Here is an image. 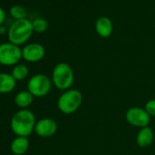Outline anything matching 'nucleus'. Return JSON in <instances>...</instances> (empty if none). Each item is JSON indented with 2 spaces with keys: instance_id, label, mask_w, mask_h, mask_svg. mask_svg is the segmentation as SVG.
<instances>
[{
  "instance_id": "obj_14",
  "label": "nucleus",
  "mask_w": 155,
  "mask_h": 155,
  "mask_svg": "<svg viewBox=\"0 0 155 155\" xmlns=\"http://www.w3.org/2000/svg\"><path fill=\"white\" fill-rule=\"evenodd\" d=\"M34 96L28 91H22L18 92L16 97H15V103L18 107L21 108L22 110L29 107L33 101H34Z\"/></svg>"
},
{
  "instance_id": "obj_9",
  "label": "nucleus",
  "mask_w": 155,
  "mask_h": 155,
  "mask_svg": "<svg viewBox=\"0 0 155 155\" xmlns=\"http://www.w3.org/2000/svg\"><path fill=\"white\" fill-rule=\"evenodd\" d=\"M58 130V124L56 120L51 118H43L37 121L35 126V132L42 138H48L53 136Z\"/></svg>"
},
{
  "instance_id": "obj_2",
  "label": "nucleus",
  "mask_w": 155,
  "mask_h": 155,
  "mask_svg": "<svg viewBox=\"0 0 155 155\" xmlns=\"http://www.w3.org/2000/svg\"><path fill=\"white\" fill-rule=\"evenodd\" d=\"M75 80L72 68L66 62L58 63L52 70L51 81L53 85L59 91H65L71 89Z\"/></svg>"
},
{
  "instance_id": "obj_6",
  "label": "nucleus",
  "mask_w": 155,
  "mask_h": 155,
  "mask_svg": "<svg viewBox=\"0 0 155 155\" xmlns=\"http://www.w3.org/2000/svg\"><path fill=\"white\" fill-rule=\"evenodd\" d=\"M22 58V48L10 42L0 44V64L4 66H16Z\"/></svg>"
},
{
  "instance_id": "obj_1",
  "label": "nucleus",
  "mask_w": 155,
  "mask_h": 155,
  "mask_svg": "<svg viewBox=\"0 0 155 155\" xmlns=\"http://www.w3.org/2000/svg\"><path fill=\"white\" fill-rule=\"evenodd\" d=\"M36 117L31 110L27 109L16 112L10 122L12 131L20 137H28L34 130L36 126Z\"/></svg>"
},
{
  "instance_id": "obj_8",
  "label": "nucleus",
  "mask_w": 155,
  "mask_h": 155,
  "mask_svg": "<svg viewBox=\"0 0 155 155\" xmlns=\"http://www.w3.org/2000/svg\"><path fill=\"white\" fill-rule=\"evenodd\" d=\"M45 48L39 43H30L22 48V58L31 63L38 62L45 57Z\"/></svg>"
},
{
  "instance_id": "obj_16",
  "label": "nucleus",
  "mask_w": 155,
  "mask_h": 155,
  "mask_svg": "<svg viewBox=\"0 0 155 155\" xmlns=\"http://www.w3.org/2000/svg\"><path fill=\"white\" fill-rule=\"evenodd\" d=\"M10 16L15 19V20H19V19H24L27 18L28 11L27 9L19 5H15L10 8L9 9Z\"/></svg>"
},
{
  "instance_id": "obj_19",
  "label": "nucleus",
  "mask_w": 155,
  "mask_h": 155,
  "mask_svg": "<svg viewBox=\"0 0 155 155\" xmlns=\"http://www.w3.org/2000/svg\"><path fill=\"white\" fill-rule=\"evenodd\" d=\"M5 20H6V12L2 8H0V27L3 25Z\"/></svg>"
},
{
  "instance_id": "obj_17",
  "label": "nucleus",
  "mask_w": 155,
  "mask_h": 155,
  "mask_svg": "<svg viewBox=\"0 0 155 155\" xmlns=\"http://www.w3.org/2000/svg\"><path fill=\"white\" fill-rule=\"evenodd\" d=\"M32 27H33V30L36 33H43L45 32L48 28V23L46 19L38 18H36L35 20L32 21Z\"/></svg>"
},
{
  "instance_id": "obj_7",
  "label": "nucleus",
  "mask_w": 155,
  "mask_h": 155,
  "mask_svg": "<svg viewBox=\"0 0 155 155\" xmlns=\"http://www.w3.org/2000/svg\"><path fill=\"white\" fill-rule=\"evenodd\" d=\"M125 119L130 125L140 129L149 126L150 121V116L147 113L144 108L136 106L128 109L125 113Z\"/></svg>"
},
{
  "instance_id": "obj_11",
  "label": "nucleus",
  "mask_w": 155,
  "mask_h": 155,
  "mask_svg": "<svg viewBox=\"0 0 155 155\" xmlns=\"http://www.w3.org/2000/svg\"><path fill=\"white\" fill-rule=\"evenodd\" d=\"M154 132L149 126L140 129L136 136V143L140 148H147L153 142Z\"/></svg>"
},
{
  "instance_id": "obj_13",
  "label": "nucleus",
  "mask_w": 155,
  "mask_h": 155,
  "mask_svg": "<svg viewBox=\"0 0 155 155\" xmlns=\"http://www.w3.org/2000/svg\"><path fill=\"white\" fill-rule=\"evenodd\" d=\"M17 85V81L11 74L1 72L0 73V93L5 94L11 92Z\"/></svg>"
},
{
  "instance_id": "obj_3",
  "label": "nucleus",
  "mask_w": 155,
  "mask_h": 155,
  "mask_svg": "<svg viewBox=\"0 0 155 155\" xmlns=\"http://www.w3.org/2000/svg\"><path fill=\"white\" fill-rule=\"evenodd\" d=\"M34 33L32 21L24 18L15 20L8 28V37L10 43L17 46L25 44Z\"/></svg>"
},
{
  "instance_id": "obj_20",
  "label": "nucleus",
  "mask_w": 155,
  "mask_h": 155,
  "mask_svg": "<svg viewBox=\"0 0 155 155\" xmlns=\"http://www.w3.org/2000/svg\"><path fill=\"white\" fill-rule=\"evenodd\" d=\"M0 35H1V34H0Z\"/></svg>"
},
{
  "instance_id": "obj_5",
  "label": "nucleus",
  "mask_w": 155,
  "mask_h": 155,
  "mask_svg": "<svg viewBox=\"0 0 155 155\" xmlns=\"http://www.w3.org/2000/svg\"><path fill=\"white\" fill-rule=\"evenodd\" d=\"M52 85V81L47 75L36 74L30 78L28 82V91L35 98H42L50 92Z\"/></svg>"
},
{
  "instance_id": "obj_4",
  "label": "nucleus",
  "mask_w": 155,
  "mask_h": 155,
  "mask_svg": "<svg viewBox=\"0 0 155 155\" xmlns=\"http://www.w3.org/2000/svg\"><path fill=\"white\" fill-rule=\"evenodd\" d=\"M82 93L76 89H69L62 92L58 99V108L60 112L66 115L75 113L82 104Z\"/></svg>"
},
{
  "instance_id": "obj_18",
  "label": "nucleus",
  "mask_w": 155,
  "mask_h": 155,
  "mask_svg": "<svg viewBox=\"0 0 155 155\" xmlns=\"http://www.w3.org/2000/svg\"><path fill=\"white\" fill-rule=\"evenodd\" d=\"M144 110L151 117H155V99L148 101L144 105Z\"/></svg>"
},
{
  "instance_id": "obj_12",
  "label": "nucleus",
  "mask_w": 155,
  "mask_h": 155,
  "mask_svg": "<svg viewBox=\"0 0 155 155\" xmlns=\"http://www.w3.org/2000/svg\"><path fill=\"white\" fill-rule=\"evenodd\" d=\"M29 148V140L28 137L18 136L13 140L10 145V150L14 155H24Z\"/></svg>"
},
{
  "instance_id": "obj_10",
  "label": "nucleus",
  "mask_w": 155,
  "mask_h": 155,
  "mask_svg": "<svg viewBox=\"0 0 155 155\" xmlns=\"http://www.w3.org/2000/svg\"><path fill=\"white\" fill-rule=\"evenodd\" d=\"M95 30L102 38H108L113 32V23L108 17H100L95 22Z\"/></svg>"
},
{
  "instance_id": "obj_15",
  "label": "nucleus",
  "mask_w": 155,
  "mask_h": 155,
  "mask_svg": "<svg viewBox=\"0 0 155 155\" xmlns=\"http://www.w3.org/2000/svg\"><path fill=\"white\" fill-rule=\"evenodd\" d=\"M11 75L17 81L25 80L28 75V68L24 64H18L14 66Z\"/></svg>"
}]
</instances>
